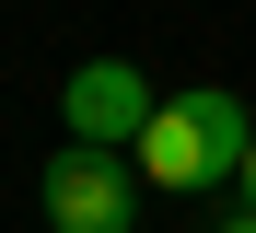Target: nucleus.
<instances>
[{
    "mask_svg": "<svg viewBox=\"0 0 256 233\" xmlns=\"http://www.w3.org/2000/svg\"><path fill=\"white\" fill-rule=\"evenodd\" d=\"M244 140H256V117L233 105L222 82L163 93V117L140 128V175H152V186H175V198H198V186H233V175H244Z\"/></svg>",
    "mask_w": 256,
    "mask_h": 233,
    "instance_id": "f257e3e1",
    "label": "nucleus"
},
{
    "mask_svg": "<svg viewBox=\"0 0 256 233\" xmlns=\"http://www.w3.org/2000/svg\"><path fill=\"white\" fill-rule=\"evenodd\" d=\"M35 210H47V233H128L140 221V152L58 140V163L35 175Z\"/></svg>",
    "mask_w": 256,
    "mask_h": 233,
    "instance_id": "f03ea898",
    "label": "nucleus"
},
{
    "mask_svg": "<svg viewBox=\"0 0 256 233\" xmlns=\"http://www.w3.org/2000/svg\"><path fill=\"white\" fill-rule=\"evenodd\" d=\"M58 117H70V140H105V152H140V128L163 117V93L128 70V59H82L70 70V93H58Z\"/></svg>",
    "mask_w": 256,
    "mask_h": 233,
    "instance_id": "7ed1b4c3",
    "label": "nucleus"
},
{
    "mask_svg": "<svg viewBox=\"0 0 256 233\" xmlns=\"http://www.w3.org/2000/svg\"><path fill=\"white\" fill-rule=\"evenodd\" d=\"M233 198H244V210H256V140H244V175H233Z\"/></svg>",
    "mask_w": 256,
    "mask_h": 233,
    "instance_id": "20e7f679",
    "label": "nucleus"
},
{
    "mask_svg": "<svg viewBox=\"0 0 256 233\" xmlns=\"http://www.w3.org/2000/svg\"><path fill=\"white\" fill-rule=\"evenodd\" d=\"M222 233H256V210H244V198H233V221H222Z\"/></svg>",
    "mask_w": 256,
    "mask_h": 233,
    "instance_id": "39448f33",
    "label": "nucleus"
}]
</instances>
